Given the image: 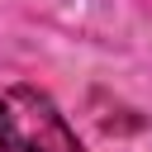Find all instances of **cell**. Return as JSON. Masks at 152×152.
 Returning <instances> with one entry per match:
<instances>
[{
  "label": "cell",
  "mask_w": 152,
  "mask_h": 152,
  "mask_svg": "<svg viewBox=\"0 0 152 152\" xmlns=\"http://www.w3.org/2000/svg\"><path fill=\"white\" fill-rule=\"evenodd\" d=\"M0 152H86V147L43 90L10 86L0 95Z\"/></svg>",
  "instance_id": "cell-1"
}]
</instances>
